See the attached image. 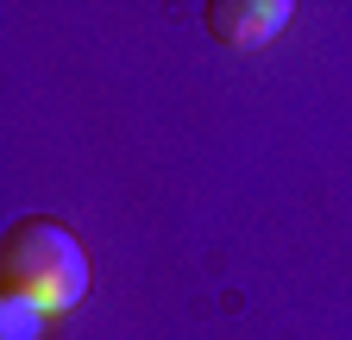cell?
Segmentation results:
<instances>
[{
  "instance_id": "cell-2",
  "label": "cell",
  "mask_w": 352,
  "mask_h": 340,
  "mask_svg": "<svg viewBox=\"0 0 352 340\" xmlns=\"http://www.w3.org/2000/svg\"><path fill=\"white\" fill-rule=\"evenodd\" d=\"M289 0H208V32L233 51H258L289 25Z\"/></svg>"
},
{
  "instance_id": "cell-1",
  "label": "cell",
  "mask_w": 352,
  "mask_h": 340,
  "mask_svg": "<svg viewBox=\"0 0 352 340\" xmlns=\"http://www.w3.org/2000/svg\"><path fill=\"white\" fill-rule=\"evenodd\" d=\"M88 290V252L76 246L69 221L25 215L0 240V303H32L44 315H63Z\"/></svg>"
},
{
  "instance_id": "cell-3",
  "label": "cell",
  "mask_w": 352,
  "mask_h": 340,
  "mask_svg": "<svg viewBox=\"0 0 352 340\" xmlns=\"http://www.w3.org/2000/svg\"><path fill=\"white\" fill-rule=\"evenodd\" d=\"M44 328V309L32 303H0V340H38Z\"/></svg>"
}]
</instances>
